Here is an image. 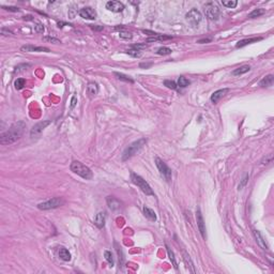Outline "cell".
I'll return each instance as SVG.
<instances>
[{"mask_svg":"<svg viewBox=\"0 0 274 274\" xmlns=\"http://www.w3.org/2000/svg\"><path fill=\"white\" fill-rule=\"evenodd\" d=\"M164 85L166 86L167 88H169V89H173V90L178 89V85L175 82H173V80H165Z\"/></svg>","mask_w":274,"mask_h":274,"instance_id":"cell-34","label":"cell"},{"mask_svg":"<svg viewBox=\"0 0 274 274\" xmlns=\"http://www.w3.org/2000/svg\"><path fill=\"white\" fill-rule=\"evenodd\" d=\"M43 40L46 42H49V43H54V44L61 43V41L60 40H58V39H56V38H52V36H45V38H43Z\"/></svg>","mask_w":274,"mask_h":274,"instance_id":"cell-36","label":"cell"},{"mask_svg":"<svg viewBox=\"0 0 274 274\" xmlns=\"http://www.w3.org/2000/svg\"><path fill=\"white\" fill-rule=\"evenodd\" d=\"M115 75L118 77V79L122 80V82H126V83H134V80L132 79V78L130 77V76L124 75V74H122V73H118V72H116Z\"/></svg>","mask_w":274,"mask_h":274,"instance_id":"cell-28","label":"cell"},{"mask_svg":"<svg viewBox=\"0 0 274 274\" xmlns=\"http://www.w3.org/2000/svg\"><path fill=\"white\" fill-rule=\"evenodd\" d=\"M143 214H145V216L147 217L148 220H152V222H155L156 220V214H155V212L152 210V209L148 208V207H143Z\"/></svg>","mask_w":274,"mask_h":274,"instance_id":"cell-21","label":"cell"},{"mask_svg":"<svg viewBox=\"0 0 274 274\" xmlns=\"http://www.w3.org/2000/svg\"><path fill=\"white\" fill-rule=\"evenodd\" d=\"M177 85H178V87H180V88H185L190 85V80L186 79L184 76H180V77L178 78Z\"/></svg>","mask_w":274,"mask_h":274,"instance_id":"cell-29","label":"cell"},{"mask_svg":"<svg viewBox=\"0 0 274 274\" xmlns=\"http://www.w3.org/2000/svg\"><path fill=\"white\" fill-rule=\"evenodd\" d=\"M185 18H186V20L192 25L193 27H197L199 24H200L201 19H203V16H201V13L199 12L198 10H196V9H192L191 11H189V12L186 13Z\"/></svg>","mask_w":274,"mask_h":274,"instance_id":"cell-7","label":"cell"},{"mask_svg":"<svg viewBox=\"0 0 274 274\" xmlns=\"http://www.w3.org/2000/svg\"><path fill=\"white\" fill-rule=\"evenodd\" d=\"M20 50L24 53H33V52H44L49 53V48L43 47V46H33V45H23L20 47Z\"/></svg>","mask_w":274,"mask_h":274,"instance_id":"cell-13","label":"cell"},{"mask_svg":"<svg viewBox=\"0 0 274 274\" xmlns=\"http://www.w3.org/2000/svg\"><path fill=\"white\" fill-rule=\"evenodd\" d=\"M196 220H197V226H198L199 229V233H200L201 237L203 239H207V233H206V226H205V220H203V214H201L200 210H197L196 211Z\"/></svg>","mask_w":274,"mask_h":274,"instance_id":"cell-10","label":"cell"},{"mask_svg":"<svg viewBox=\"0 0 274 274\" xmlns=\"http://www.w3.org/2000/svg\"><path fill=\"white\" fill-rule=\"evenodd\" d=\"M126 54L132 56V57H134V58H139L141 56V50H137V49H133V48H131V49L126 50Z\"/></svg>","mask_w":274,"mask_h":274,"instance_id":"cell-33","label":"cell"},{"mask_svg":"<svg viewBox=\"0 0 274 274\" xmlns=\"http://www.w3.org/2000/svg\"><path fill=\"white\" fill-rule=\"evenodd\" d=\"M76 104V96H73V99H72V104H71V107H74Z\"/></svg>","mask_w":274,"mask_h":274,"instance_id":"cell-47","label":"cell"},{"mask_svg":"<svg viewBox=\"0 0 274 274\" xmlns=\"http://www.w3.org/2000/svg\"><path fill=\"white\" fill-rule=\"evenodd\" d=\"M79 15L82 16L83 18L85 19H90V20H93L96 18V12L94 9L90 8V6H86V8H83L79 10Z\"/></svg>","mask_w":274,"mask_h":274,"instance_id":"cell-9","label":"cell"},{"mask_svg":"<svg viewBox=\"0 0 274 274\" xmlns=\"http://www.w3.org/2000/svg\"><path fill=\"white\" fill-rule=\"evenodd\" d=\"M1 34H2V36H9V34H12V32L9 31V30H8V31H6V28H2V29H1Z\"/></svg>","mask_w":274,"mask_h":274,"instance_id":"cell-43","label":"cell"},{"mask_svg":"<svg viewBox=\"0 0 274 274\" xmlns=\"http://www.w3.org/2000/svg\"><path fill=\"white\" fill-rule=\"evenodd\" d=\"M105 220H106V214L104 212H100L96 214V220H94V224H96L97 228L102 229L105 226Z\"/></svg>","mask_w":274,"mask_h":274,"instance_id":"cell-17","label":"cell"},{"mask_svg":"<svg viewBox=\"0 0 274 274\" xmlns=\"http://www.w3.org/2000/svg\"><path fill=\"white\" fill-rule=\"evenodd\" d=\"M64 203V200L61 198V197H54L52 199H48V200L44 201V203H41L38 205V208L40 210H50V209H56L59 208Z\"/></svg>","mask_w":274,"mask_h":274,"instance_id":"cell-5","label":"cell"},{"mask_svg":"<svg viewBox=\"0 0 274 274\" xmlns=\"http://www.w3.org/2000/svg\"><path fill=\"white\" fill-rule=\"evenodd\" d=\"M106 200H107L108 208H109L111 211L118 210V209L121 207V203H120V201L118 200L117 198H115V197H113V196H108Z\"/></svg>","mask_w":274,"mask_h":274,"instance_id":"cell-16","label":"cell"},{"mask_svg":"<svg viewBox=\"0 0 274 274\" xmlns=\"http://www.w3.org/2000/svg\"><path fill=\"white\" fill-rule=\"evenodd\" d=\"M106 9L115 13L122 12L124 10V4L120 1H108L106 3Z\"/></svg>","mask_w":274,"mask_h":274,"instance_id":"cell-12","label":"cell"},{"mask_svg":"<svg viewBox=\"0 0 274 274\" xmlns=\"http://www.w3.org/2000/svg\"><path fill=\"white\" fill-rule=\"evenodd\" d=\"M50 123H52V122H50L49 120H45V121H41V122H39V123H36L31 129V131H30V136L36 137V135H39V134H40L41 132L43 131V130L45 129L47 125H49Z\"/></svg>","mask_w":274,"mask_h":274,"instance_id":"cell-11","label":"cell"},{"mask_svg":"<svg viewBox=\"0 0 274 274\" xmlns=\"http://www.w3.org/2000/svg\"><path fill=\"white\" fill-rule=\"evenodd\" d=\"M253 233H254V236H255V238H256V241H257V243H258L259 246H260L262 250H269V245H268V243H267V241H266V239H264V237L260 233V231L254 230Z\"/></svg>","mask_w":274,"mask_h":274,"instance_id":"cell-15","label":"cell"},{"mask_svg":"<svg viewBox=\"0 0 274 274\" xmlns=\"http://www.w3.org/2000/svg\"><path fill=\"white\" fill-rule=\"evenodd\" d=\"M97 92H99V86H97L96 83H89L87 86V93L88 96H89L90 97H93L96 96L97 94Z\"/></svg>","mask_w":274,"mask_h":274,"instance_id":"cell-18","label":"cell"},{"mask_svg":"<svg viewBox=\"0 0 274 274\" xmlns=\"http://www.w3.org/2000/svg\"><path fill=\"white\" fill-rule=\"evenodd\" d=\"M104 256H105V259L107 260L108 263L110 264V267H113L115 261H113V257L111 252H109V250H105V252H104Z\"/></svg>","mask_w":274,"mask_h":274,"instance_id":"cell-31","label":"cell"},{"mask_svg":"<svg viewBox=\"0 0 274 274\" xmlns=\"http://www.w3.org/2000/svg\"><path fill=\"white\" fill-rule=\"evenodd\" d=\"M131 180H132V182H133L135 185H137V186L145 193L146 195L154 196V192L152 191V189H151L149 183H148L143 177H140V176L137 175V173H131Z\"/></svg>","mask_w":274,"mask_h":274,"instance_id":"cell-4","label":"cell"},{"mask_svg":"<svg viewBox=\"0 0 274 274\" xmlns=\"http://www.w3.org/2000/svg\"><path fill=\"white\" fill-rule=\"evenodd\" d=\"M2 8L6 11H11V12H18L19 11V9L16 8V6H2Z\"/></svg>","mask_w":274,"mask_h":274,"instance_id":"cell-41","label":"cell"},{"mask_svg":"<svg viewBox=\"0 0 274 274\" xmlns=\"http://www.w3.org/2000/svg\"><path fill=\"white\" fill-rule=\"evenodd\" d=\"M209 42H211V39H203V40H199L198 43L203 44V43H209Z\"/></svg>","mask_w":274,"mask_h":274,"instance_id":"cell-46","label":"cell"},{"mask_svg":"<svg viewBox=\"0 0 274 274\" xmlns=\"http://www.w3.org/2000/svg\"><path fill=\"white\" fill-rule=\"evenodd\" d=\"M156 39H157V41H165V40H170V39H173V36H163V34H159V36H156Z\"/></svg>","mask_w":274,"mask_h":274,"instance_id":"cell-40","label":"cell"},{"mask_svg":"<svg viewBox=\"0 0 274 274\" xmlns=\"http://www.w3.org/2000/svg\"><path fill=\"white\" fill-rule=\"evenodd\" d=\"M205 11H206V16L210 20H216V19H219L220 11L219 6H217L215 3H213V2H210V3H208L206 6V8H205Z\"/></svg>","mask_w":274,"mask_h":274,"instance_id":"cell-8","label":"cell"},{"mask_svg":"<svg viewBox=\"0 0 274 274\" xmlns=\"http://www.w3.org/2000/svg\"><path fill=\"white\" fill-rule=\"evenodd\" d=\"M152 66V63H140L139 64V66H140V68H146V69H148V68H150V66Z\"/></svg>","mask_w":274,"mask_h":274,"instance_id":"cell-44","label":"cell"},{"mask_svg":"<svg viewBox=\"0 0 274 274\" xmlns=\"http://www.w3.org/2000/svg\"><path fill=\"white\" fill-rule=\"evenodd\" d=\"M91 29L96 30V31H101V30H103V26H91Z\"/></svg>","mask_w":274,"mask_h":274,"instance_id":"cell-45","label":"cell"},{"mask_svg":"<svg viewBox=\"0 0 274 274\" xmlns=\"http://www.w3.org/2000/svg\"><path fill=\"white\" fill-rule=\"evenodd\" d=\"M115 246H116V252H117V254H118V256H119V263H120V266L121 267H123V264H124V255H123V252H122V250H121V247L120 246H118V243L117 242H115Z\"/></svg>","mask_w":274,"mask_h":274,"instance_id":"cell-24","label":"cell"},{"mask_svg":"<svg viewBox=\"0 0 274 274\" xmlns=\"http://www.w3.org/2000/svg\"><path fill=\"white\" fill-rule=\"evenodd\" d=\"M264 13H266V10H264V9H255L254 11H252V12L248 14V18L259 17V16L263 15Z\"/></svg>","mask_w":274,"mask_h":274,"instance_id":"cell-25","label":"cell"},{"mask_svg":"<svg viewBox=\"0 0 274 274\" xmlns=\"http://www.w3.org/2000/svg\"><path fill=\"white\" fill-rule=\"evenodd\" d=\"M261 40H262V38H250V39H244V40L239 41L238 43H237L236 47H237V48L244 47V46L248 45V44H250V43H255V42H258V41H261Z\"/></svg>","mask_w":274,"mask_h":274,"instance_id":"cell-20","label":"cell"},{"mask_svg":"<svg viewBox=\"0 0 274 274\" xmlns=\"http://www.w3.org/2000/svg\"><path fill=\"white\" fill-rule=\"evenodd\" d=\"M273 83H274V76L272 74H270V75L262 78L260 82H259V86H261V87L263 88H268V87H272Z\"/></svg>","mask_w":274,"mask_h":274,"instance_id":"cell-19","label":"cell"},{"mask_svg":"<svg viewBox=\"0 0 274 274\" xmlns=\"http://www.w3.org/2000/svg\"><path fill=\"white\" fill-rule=\"evenodd\" d=\"M119 36L121 39H124V40H129V39H132V34L129 33L126 31H121L119 33Z\"/></svg>","mask_w":274,"mask_h":274,"instance_id":"cell-37","label":"cell"},{"mask_svg":"<svg viewBox=\"0 0 274 274\" xmlns=\"http://www.w3.org/2000/svg\"><path fill=\"white\" fill-rule=\"evenodd\" d=\"M26 129V123L24 121H18L11 125L8 131L0 134V143L1 145H11L23 136Z\"/></svg>","mask_w":274,"mask_h":274,"instance_id":"cell-1","label":"cell"},{"mask_svg":"<svg viewBox=\"0 0 274 274\" xmlns=\"http://www.w3.org/2000/svg\"><path fill=\"white\" fill-rule=\"evenodd\" d=\"M26 85V79L25 78H17L14 83V87L16 90H22Z\"/></svg>","mask_w":274,"mask_h":274,"instance_id":"cell-27","label":"cell"},{"mask_svg":"<svg viewBox=\"0 0 274 274\" xmlns=\"http://www.w3.org/2000/svg\"><path fill=\"white\" fill-rule=\"evenodd\" d=\"M59 257L63 261H70L71 260V254L66 247H61L59 250Z\"/></svg>","mask_w":274,"mask_h":274,"instance_id":"cell-22","label":"cell"},{"mask_svg":"<svg viewBox=\"0 0 274 274\" xmlns=\"http://www.w3.org/2000/svg\"><path fill=\"white\" fill-rule=\"evenodd\" d=\"M250 70V66H240V68L233 70V73H231V74H233V76H239V75H242V74L247 73Z\"/></svg>","mask_w":274,"mask_h":274,"instance_id":"cell-23","label":"cell"},{"mask_svg":"<svg viewBox=\"0 0 274 274\" xmlns=\"http://www.w3.org/2000/svg\"><path fill=\"white\" fill-rule=\"evenodd\" d=\"M223 6H227V8H236L237 4H238V1L237 0H223L222 1Z\"/></svg>","mask_w":274,"mask_h":274,"instance_id":"cell-30","label":"cell"},{"mask_svg":"<svg viewBox=\"0 0 274 274\" xmlns=\"http://www.w3.org/2000/svg\"><path fill=\"white\" fill-rule=\"evenodd\" d=\"M131 48L137 49V50H143L145 49V48H147V45H146V44H134V45H132Z\"/></svg>","mask_w":274,"mask_h":274,"instance_id":"cell-38","label":"cell"},{"mask_svg":"<svg viewBox=\"0 0 274 274\" xmlns=\"http://www.w3.org/2000/svg\"><path fill=\"white\" fill-rule=\"evenodd\" d=\"M248 179H250V176H248V175H246V176H245V177H244V178H243V179H242V181H241V183H240V184H239V186H238V189H239V190L243 189V186H244V185H245V184H246V183H247Z\"/></svg>","mask_w":274,"mask_h":274,"instance_id":"cell-39","label":"cell"},{"mask_svg":"<svg viewBox=\"0 0 274 274\" xmlns=\"http://www.w3.org/2000/svg\"><path fill=\"white\" fill-rule=\"evenodd\" d=\"M36 32H39V33H42V32H44V27H43V25L40 24V23H39V24H36Z\"/></svg>","mask_w":274,"mask_h":274,"instance_id":"cell-42","label":"cell"},{"mask_svg":"<svg viewBox=\"0 0 274 274\" xmlns=\"http://www.w3.org/2000/svg\"><path fill=\"white\" fill-rule=\"evenodd\" d=\"M166 250H167V254H168L169 259H170L171 262H173V268H175L176 270H177V269H178V263H177V261H176L175 254H173V250H171L168 246H167V245H166Z\"/></svg>","mask_w":274,"mask_h":274,"instance_id":"cell-26","label":"cell"},{"mask_svg":"<svg viewBox=\"0 0 274 274\" xmlns=\"http://www.w3.org/2000/svg\"><path fill=\"white\" fill-rule=\"evenodd\" d=\"M155 165H156L157 169H159V171L162 175V177H163L167 182H170L171 181V169L167 166V164L162 161L160 157H156V159H155Z\"/></svg>","mask_w":274,"mask_h":274,"instance_id":"cell-6","label":"cell"},{"mask_svg":"<svg viewBox=\"0 0 274 274\" xmlns=\"http://www.w3.org/2000/svg\"><path fill=\"white\" fill-rule=\"evenodd\" d=\"M156 54L157 55H161V56H166V55H170L171 54V49L168 47H160L159 49L156 50Z\"/></svg>","mask_w":274,"mask_h":274,"instance_id":"cell-32","label":"cell"},{"mask_svg":"<svg viewBox=\"0 0 274 274\" xmlns=\"http://www.w3.org/2000/svg\"><path fill=\"white\" fill-rule=\"evenodd\" d=\"M146 141L147 140H146L145 138H140V139H138V140L132 143L129 147L125 148V150L123 151V154H122V161L125 162L129 159H131L132 156H134V155H135L136 153L143 147Z\"/></svg>","mask_w":274,"mask_h":274,"instance_id":"cell-3","label":"cell"},{"mask_svg":"<svg viewBox=\"0 0 274 274\" xmlns=\"http://www.w3.org/2000/svg\"><path fill=\"white\" fill-rule=\"evenodd\" d=\"M183 256H184V260H185V262H186V263H189V262H190V268H191V271H192L193 273H195L194 266H193V262L191 261V258H190V256L186 254V253H184V254H183Z\"/></svg>","mask_w":274,"mask_h":274,"instance_id":"cell-35","label":"cell"},{"mask_svg":"<svg viewBox=\"0 0 274 274\" xmlns=\"http://www.w3.org/2000/svg\"><path fill=\"white\" fill-rule=\"evenodd\" d=\"M70 169H71L74 173H76V175H78L79 177L83 178L85 180H90V179H92V177H93V173H92L91 169L88 166H86V165H83L82 162H78V161L72 162L71 165H70Z\"/></svg>","mask_w":274,"mask_h":274,"instance_id":"cell-2","label":"cell"},{"mask_svg":"<svg viewBox=\"0 0 274 274\" xmlns=\"http://www.w3.org/2000/svg\"><path fill=\"white\" fill-rule=\"evenodd\" d=\"M228 92H229V89H228V88H224V89L216 90V91L213 92L212 96H211V97H210L211 102H212L213 104H216L217 102H219L223 96H226V94L228 93Z\"/></svg>","mask_w":274,"mask_h":274,"instance_id":"cell-14","label":"cell"}]
</instances>
